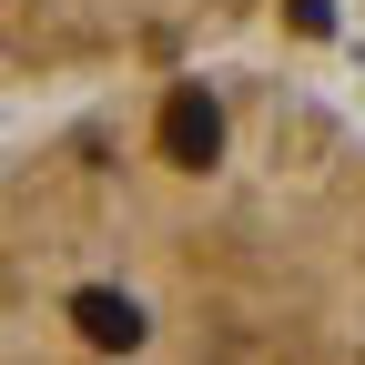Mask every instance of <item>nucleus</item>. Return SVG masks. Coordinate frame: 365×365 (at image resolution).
Returning a JSON list of instances; mask_svg holds the SVG:
<instances>
[{
    "label": "nucleus",
    "instance_id": "obj_1",
    "mask_svg": "<svg viewBox=\"0 0 365 365\" xmlns=\"http://www.w3.org/2000/svg\"><path fill=\"white\" fill-rule=\"evenodd\" d=\"M0 365H365V153L163 71L0 163Z\"/></svg>",
    "mask_w": 365,
    "mask_h": 365
},
{
    "label": "nucleus",
    "instance_id": "obj_2",
    "mask_svg": "<svg viewBox=\"0 0 365 365\" xmlns=\"http://www.w3.org/2000/svg\"><path fill=\"white\" fill-rule=\"evenodd\" d=\"M234 11L254 0H0V91L132 81V71L163 81Z\"/></svg>",
    "mask_w": 365,
    "mask_h": 365
}]
</instances>
